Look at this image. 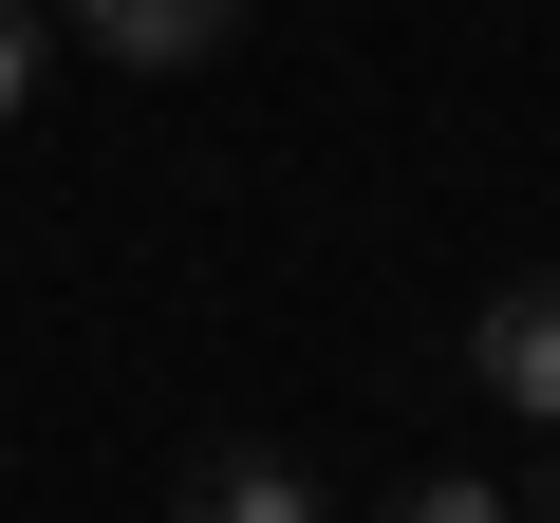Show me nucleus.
<instances>
[{"label":"nucleus","mask_w":560,"mask_h":523,"mask_svg":"<svg viewBox=\"0 0 560 523\" xmlns=\"http://www.w3.org/2000/svg\"><path fill=\"white\" fill-rule=\"evenodd\" d=\"M504 504H523V523H560V430H541V467H523V486H504Z\"/></svg>","instance_id":"obj_6"},{"label":"nucleus","mask_w":560,"mask_h":523,"mask_svg":"<svg viewBox=\"0 0 560 523\" xmlns=\"http://www.w3.org/2000/svg\"><path fill=\"white\" fill-rule=\"evenodd\" d=\"M168 523H337V504L300 486V449L224 430V449H187V467H168Z\"/></svg>","instance_id":"obj_2"},{"label":"nucleus","mask_w":560,"mask_h":523,"mask_svg":"<svg viewBox=\"0 0 560 523\" xmlns=\"http://www.w3.org/2000/svg\"><path fill=\"white\" fill-rule=\"evenodd\" d=\"M38 113V0H0V131Z\"/></svg>","instance_id":"obj_5"},{"label":"nucleus","mask_w":560,"mask_h":523,"mask_svg":"<svg viewBox=\"0 0 560 523\" xmlns=\"http://www.w3.org/2000/svg\"><path fill=\"white\" fill-rule=\"evenodd\" d=\"M374 523H523V504H504V486H467V467H430V486H393Z\"/></svg>","instance_id":"obj_4"},{"label":"nucleus","mask_w":560,"mask_h":523,"mask_svg":"<svg viewBox=\"0 0 560 523\" xmlns=\"http://www.w3.org/2000/svg\"><path fill=\"white\" fill-rule=\"evenodd\" d=\"M467 374L523 411V430H560V262H523V281H486V318H467Z\"/></svg>","instance_id":"obj_1"},{"label":"nucleus","mask_w":560,"mask_h":523,"mask_svg":"<svg viewBox=\"0 0 560 523\" xmlns=\"http://www.w3.org/2000/svg\"><path fill=\"white\" fill-rule=\"evenodd\" d=\"M75 38H94L113 75H206V57L243 38V0H75Z\"/></svg>","instance_id":"obj_3"}]
</instances>
